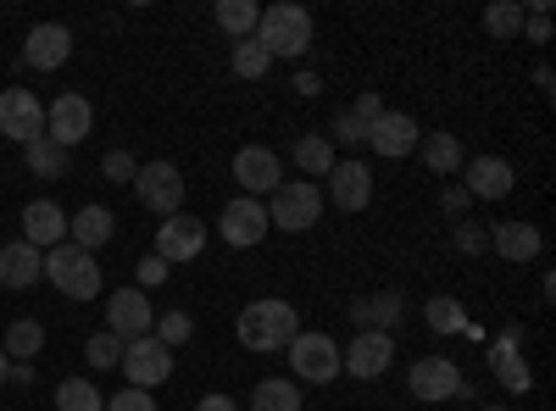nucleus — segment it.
Here are the masks:
<instances>
[{"label": "nucleus", "mask_w": 556, "mask_h": 411, "mask_svg": "<svg viewBox=\"0 0 556 411\" xmlns=\"http://www.w3.org/2000/svg\"><path fill=\"white\" fill-rule=\"evenodd\" d=\"M235 334H240V345H245V350L267 356V350H285V345L301 334V317H295V306H290V300H251V306L240 311Z\"/></svg>", "instance_id": "nucleus-1"}, {"label": "nucleus", "mask_w": 556, "mask_h": 411, "mask_svg": "<svg viewBox=\"0 0 556 411\" xmlns=\"http://www.w3.org/2000/svg\"><path fill=\"white\" fill-rule=\"evenodd\" d=\"M45 279H51L67 300H96L101 295V261L89 251H78L73 240H62V245L45 251Z\"/></svg>", "instance_id": "nucleus-2"}, {"label": "nucleus", "mask_w": 556, "mask_h": 411, "mask_svg": "<svg viewBox=\"0 0 556 411\" xmlns=\"http://www.w3.org/2000/svg\"><path fill=\"white\" fill-rule=\"evenodd\" d=\"M256 39L267 44V56L278 62V56H306L312 51V12L306 7H262V17H256Z\"/></svg>", "instance_id": "nucleus-3"}, {"label": "nucleus", "mask_w": 556, "mask_h": 411, "mask_svg": "<svg viewBox=\"0 0 556 411\" xmlns=\"http://www.w3.org/2000/svg\"><path fill=\"white\" fill-rule=\"evenodd\" d=\"M267 228H285V234H306V228L323 217V190L312 178H285L267 201Z\"/></svg>", "instance_id": "nucleus-4"}, {"label": "nucleus", "mask_w": 556, "mask_h": 411, "mask_svg": "<svg viewBox=\"0 0 556 411\" xmlns=\"http://www.w3.org/2000/svg\"><path fill=\"white\" fill-rule=\"evenodd\" d=\"M134 195H139V206H146V211L173 217V211H184V172L173 162H146V167L134 172Z\"/></svg>", "instance_id": "nucleus-5"}, {"label": "nucleus", "mask_w": 556, "mask_h": 411, "mask_svg": "<svg viewBox=\"0 0 556 411\" xmlns=\"http://www.w3.org/2000/svg\"><path fill=\"white\" fill-rule=\"evenodd\" d=\"M123 378H128V389H156V384H167L173 378V350L162 345V339H128L123 345Z\"/></svg>", "instance_id": "nucleus-6"}, {"label": "nucleus", "mask_w": 556, "mask_h": 411, "mask_svg": "<svg viewBox=\"0 0 556 411\" xmlns=\"http://www.w3.org/2000/svg\"><path fill=\"white\" fill-rule=\"evenodd\" d=\"M285 350H290V368L301 384H334L340 378V345L329 334H295Z\"/></svg>", "instance_id": "nucleus-7"}, {"label": "nucleus", "mask_w": 556, "mask_h": 411, "mask_svg": "<svg viewBox=\"0 0 556 411\" xmlns=\"http://www.w3.org/2000/svg\"><path fill=\"white\" fill-rule=\"evenodd\" d=\"M89 128H96V112H89V101L78 95V89H67V95H56L51 106H45V140H56L62 151L84 145Z\"/></svg>", "instance_id": "nucleus-8"}, {"label": "nucleus", "mask_w": 556, "mask_h": 411, "mask_svg": "<svg viewBox=\"0 0 556 411\" xmlns=\"http://www.w3.org/2000/svg\"><path fill=\"white\" fill-rule=\"evenodd\" d=\"M0 133L17 145H34L45 133V101L34 89H0Z\"/></svg>", "instance_id": "nucleus-9"}, {"label": "nucleus", "mask_w": 556, "mask_h": 411, "mask_svg": "<svg viewBox=\"0 0 556 411\" xmlns=\"http://www.w3.org/2000/svg\"><path fill=\"white\" fill-rule=\"evenodd\" d=\"M206 251V222L190 217V211H173L156 222V256L173 267V261H195Z\"/></svg>", "instance_id": "nucleus-10"}, {"label": "nucleus", "mask_w": 556, "mask_h": 411, "mask_svg": "<svg viewBox=\"0 0 556 411\" xmlns=\"http://www.w3.org/2000/svg\"><path fill=\"white\" fill-rule=\"evenodd\" d=\"M151 329H156V311H151L146 290H112L106 295V334H117L128 345V339H146Z\"/></svg>", "instance_id": "nucleus-11"}, {"label": "nucleus", "mask_w": 556, "mask_h": 411, "mask_svg": "<svg viewBox=\"0 0 556 411\" xmlns=\"http://www.w3.org/2000/svg\"><path fill=\"white\" fill-rule=\"evenodd\" d=\"M390 356H395V339H390L384 329H362V334L340 350V373H351V378H379V373H390Z\"/></svg>", "instance_id": "nucleus-12"}, {"label": "nucleus", "mask_w": 556, "mask_h": 411, "mask_svg": "<svg viewBox=\"0 0 556 411\" xmlns=\"http://www.w3.org/2000/svg\"><path fill=\"white\" fill-rule=\"evenodd\" d=\"M235 184L251 201H262V195H273L278 184H285V162H278L267 145H245V151H235Z\"/></svg>", "instance_id": "nucleus-13"}, {"label": "nucleus", "mask_w": 556, "mask_h": 411, "mask_svg": "<svg viewBox=\"0 0 556 411\" xmlns=\"http://www.w3.org/2000/svg\"><path fill=\"white\" fill-rule=\"evenodd\" d=\"M456 384H462V373H456V361H451V356H417V361H412V373H406L412 400H429V406L451 400Z\"/></svg>", "instance_id": "nucleus-14"}, {"label": "nucleus", "mask_w": 556, "mask_h": 411, "mask_svg": "<svg viewBox=\"0 0 556 411\" xmlns=\"http://www.w3.org/2000/svg\"><path fill=\"white\" fill-rule=\"evenodd\" d=\"M462 190H468V201H506L518 184V172L506 156H473V162H462Z\"/></svg>", "instance_id": "nucleus-15"}, {"label": "nucleus", "mask_w": 556, "mask_h": 411, "mask_svg": "<svg viewBox=\"0 0 556 411\" xmlns=\"http://www.w3.org/2000/svg\"><path fill=\"white\" fill-rule=\"evenodd\" d=\"M217 228H223V240L235 245V251H251V245L267 240V206L251 201V195H240V201H228V206H223Z\"/></svg>", "instance_id": "nucleus-16"}, {"label": "nucleus", "mask_w": 556, "mask_h": 411, "mask_svg": "<svg viewBox=\"0 0 556 411\" xmlns=\"http://www.w3.org/2000/svg\"><path fill=\"white\" fill-rule=\"evenodd\" d=\"M417 140H424V128H417V117H406V112H384L374 128H367V145H374L384 162L412 156V151H417Z\"/></svg>", "instance_id": "nucleus-17"}, {"label": "nucleus", "mask_w": 556, "mask_h": 411, "mask_svg": "<svg viewBox=\"0 0 556 411\" xmlns=\"http://www.w3.org/2000/svg\"><path fill=\"white\" fill-rule=\"evenodd\" d=\"M67 56H73V34H67L62 23H39V28H28V39H23V62H28L34 73H56Z\"/></svg>", "instance_id": "nucleus-18"}, {"label": "nucleus", "mask_w": 556, "mask_h": 411, "mask_svg": "<svg viewBox=\"0 0 556 411\" xmlns=\"http://www.w3.org/2000/svg\"><path fill=\"white\" fill-rule=\"evenodd\" d=\"M329 201L340 211H362L367 201H374V172H367V162H334L329 167Z\"/></svg>", "instance_id": "nucleus-19"}, {"label": "nucleus", "mask_w": 556, "mask_h": 411, "mask_svg": "<svg viewBox=\"0 0 556 411\" xmlns=\"http://www.w3.org/2000/svg\"><path fill=\"white\" fill-rule=\"evenodd\" d=\"M45 279V251H34L28 240L0 245V284L7 290H34Z\"/></svg>", "instance_id": "nucleus-20"}, {"label": "nucleus", "mask_w": 556, "mask_h": 411, "mask_svg": "<svg viewBox=\"0 0 556 411\" xmlns=\"http://www.w3.org/2000/svg\"><path fill=\"white\" fill-rule=\"evenodd\" d=\"M23 240H28L34 251L62 245V240H67V211H62L56 201H28V211H23Z\"/></svg>", "instance_id": "nucleus-21"}, {"label": "nucleus", "mask_w": 556, "mask_h": 411, "mask_svg": "<svg viewBox=\"0 0 556 411\" xmlns=\"http://www.w3.org/2000/svg\"><path fill=\"white\" fill-rule=\"evenodd\" d=\"M490 245L513 261V267H523V261H534L540 256V228L534 222H523V217H513V222H495V234H490Z\"/></svg>", "instance_id": "nucleus-22"}, {"label": "nucleus", "mask_w": 556, "mask_h": 411, "mask_svg": "<svg viewBox=\"0 0 556 411\" xmlns=\"http://www.w3.org/2000/svg\"><path fill=\"white\" fill-rule=\"evenodd\" d=\"M401 317H406V300H401L395 290L351 300V323H356V329H384V334H395V329H401Z\"/></svg>", "instance_id": "nucleus-23"}, {"label": "nucleus", "mask_w": 556, "mask_h": 411, "mask_svg": "<svg viewBox=\"0 0 556 411\" xmlns=\"http://www.w3.org/2000/svg\"><path fill=\"white\" fill-rule=\"evenodd\" d=\"M112 234H117V217L106 206H78V217H67V240L78 251H89V256H96Z\"/></svg>", "instance_id": "nucleus-24"}, {"label": "nucleus", "mask_w": 556, "mask_h": 411, "mask_svg": "<svg viewBox=\"0 0 556 411\" xmlns=\"http://www.w3.org/2000/svg\"><path fill=\"white\" fill-rule=\"evenodd\" d=\"M490 368H495V378H501V389H506V395H529L534 373H529V361L518 356V345H501V339H495Z\"/></svg>", "instance_id": "nucleus-25"}, {"label": "nucleus", "mask_w": 556, "mask_h": 411, "mask_svg": "<svg viewBox=\"0 0 556 411\" xmlns=\"http://www.w3.org/2000/svg\"><path fill=\"white\" fill-rule=\"evenodd\" d=\"M23 162H28V172H34V178H67L73 151H62L56 140H45V133H39L34 145H23Z\"/></svg>", "instance_id": "nucleus-26"}, {"label": "nucleus", "mask_w": 556, "mask_h": 411, "mask_svg": "<svg viewBox=\"0 0 556 411\" xmlns=\"http://www.w3.org/2000/svg\"><path fill=\"white\" fill-rule=\"evenodd\" d=\"M417 151H424V162H429V172H462V162H468V156H462V140H456V133H424V140H417Z\"/></svg>", "instance_id": "nucleus-27"}, {"label": "nucleus", "mask_w": 556, "mask_h": 411, "mask_svg": "<svg viewBox=\"0 0 556 411\" xmlns=\"http://www.w3.org/2000/svg\"><path fill=\"white\" fill-rule=\"evenodd\" d=\"M228 67H235V78L245 84H262L273 73V56H267V44L251 34V39H235V56H228Z\"/></svg>", "instance_id": "nucleus-28"}, {"label": "nucleus", "mask_w": 556, "mask_h": 411, "mask_svg": "<svg viewBox=\"0 0 556 411\" xmlns=\"http://www.w3.org/2000/svg\"><path fill=\"white\" fill-rule=\"evenodd\" d=\"M251 411H301V384L295 378H262L251 389Z\"/></svg>", "instance_id": "nucleus-29"}, {"label": "nucleus", "mask_w": 556, "mask_h": 411, "mask_svg": "<svg viewBox=\"0 0 556 411\" xmlns=\"http://www.w3.org/2000/svg\"><path fill=\"white\" fill-rule=\"evenodd\" d=\"M334 162H340V156H334V140H329V133H306V140H295V167H301V172L329 178Z\"/></svg>", "instance_id": "nucleus-30"}, {"label": "nucleus", "mask_w": 556, "mask_h": 411, "mask_svg": "<svg viewBox=\"0 0 556 411\" xmlns=\"http://www.w3.org/2000/svg\"><path fill=\"white\" fill-rule=\"evenodd\" d=\"M212 17H217V28H223L228 39H251L262 12H256V0H217V12H212Z\"/></svg>", "instance_id": "nucleus-31"}, {"label": "nucleus", "mask_w": 556, "mask_h": 411, "mask_svg": "<svg viewBox=\"0 0 556 411\" xmlns=\"http://www.w3.org/2000/svg\"><path fill=\"white\" fill-rule=\"evenodd\" d=\"M0 350H7V361H34L45 350V329L34 323V317H17V323L7 329V345H0Z\"/></svg>", "instance_id": "nucleus-32"}, {"label": "nucleus", "mask_w": 556, "mask_h": 411, "mask_svg": "<svg viewBox=\"0 0 556 411\" xmlns=\"http://www.w3.org/2000/svg\"><path fill=\"white\" fill-rule=\"evenodd\" d=\"M56 411H106V395L89 378H62L56 384Z\"/></svg>", "instance_id": "nucleus-33"}, {"label": "nucleus", "mask_w": 556, "mask_h": 411, "mask_svg": "<svg viewBox=\"0 0 556 411\" xmlns=\"http://www.w3.org/2000/svg\"><path fill=\"white\" fill-rule=\"evenodd\" d=\"M424 311H429V329L434 334H468V311H462L456 295H434Z\"/></svg>", "instance_id": "nucleus-34"}, {"label": "nucleus", "mask_w": 556, "mask_h": 411, "mask_svg": "<svg viewBox=\"0 0 556 411\" xmlns=\"http://www.w3.org/2000/svg\"><path fill=\"white\" fill-rule=\"evenodd\" d=\"M523 17H529L523 0H495V7L484 12V28H490L495 39H513V34H523Z\"/></svg>", "instance_id": "nucleus-35"}, {"label": "nucleus", "mask_w": 556, "mask_h": 411, "mask_svg": "<svg viewBox=\"0 0 556 411\" xmlns=\"http://www.w3.org/2000/svg\"><path fill=\"white\" fill-rule=\"evenodd\" d=\"M151 339H162L167 350L190 345V339H195V323H190V311H162V317H156V329H151Z\"/></svg>", "instance_id": "nucleus-36"}, {"label": "nucleus", "mask_w": 556, "mask_h": 411, "mask_svg": "<svg viewBox=\"0 0 556 411\" xmlns=\"http://www.w3.org/2000/svg\"><path fill=\"white\" fill-rule=\"evenodd\" d=\"M451 245H456L462 256H484V251H490V234H484L479 222L462 217V222H451Z\"/></svg>", "instance_id": "nucleus-37"}, {"label": "nucleus", "mask_w": 556, "mask_h": 411, "mask_svg": "<svg viewBox=\"0 0 556 411\" xmlns=\"http://www.w3.org/2000/svg\"><path fill=\"white\" fill-rule=\"evenodd\" d=\"M84 361H89V368H117V361H123V339L117 334H96L84 345Z\"/></svg>", "instance_id": "nucleus-38"}, {"label": "nucleus", "mask_w": 556, "mask_h": 411, "mask_svg": "<svg viewBox=\"0 0 556 411\" xmlns=\"http://www.w3.org/2000/svg\"><path fill=\"white\" fill-rule=\"evenodd\" d=\"M101 172L112 178V184H134V172H139V162H134L128 151H106V156H101Z\"/></svg>", "instance_id": "nucleus-39"}, {"label": "nucleus", "mask_w": 556, "mask_h": 411, "mask_svg": "<svg viewBox=\"0 0 556 411\" xmlns=\"http://www.w3.org/2000/svg\"><path fill=\"white\" fill-rule=\"evenodd\" d=\"M329 140H340V145L351 151V145H367V128H362V123H356L351 112H340V117L329 123Z\"/></svg>", "instance_id": "nucleus-40"}, {"label": "nucleus", "mask_w": 556, "mask_h": 411, "mask_svg": "<svg viewBox=\"0 0 556 411\" xmlns=\"http://www.w3.org/2000/svg\"><path fill=\"white\" fill-rule=\"evenodd\" d=\"M106 411H156V400H151V389H117L106 400Z\"/></svg>", "instance_id": "nucleus-41"}, {"label": "nucleus", "mask_w": 556, "mask_h": 411, "mask_svg": "<svg viewBox=\"0 0 556 411\" xmlns=\"http://www.w3.org/2000/svg\"><path fill=\"white\" fill-rule=\"evenodd\" d=\"M351 117H356L362 128H374V123L384 117V101L374 95V89H362V95H356V106H351Z\"/></svg>", "instance_id": "nucleus-42"}, {"label": "nucleus", "mask_w": 556, "mask_h": 411, "mask_svg": "<svg viewBox=\"0 0 556 411\" xmlns=\"http://www.w3.org/2000/svg\"><path fill=\"white\" fill-rule=\"evenodd\" d=\"M134 267H139V284H134V290H146V284H162V279H167V261H162L156 251H151V256H139Z\"/></svg>", "instance_id": "nucleus-43"}, {"label": "nucleus", "mask_w": 556, "mask_h": 411, "mask_svg": "<svg viewBox=\"0 0 556 411\" xmlns=\"http://www.w3.org/2000/svg\"><path fill=\"white\" fill-rule=\"evenodd\" d=\"M468 206H473V201H468V190H462V184H451V190L440 195V211H445L451 222H462V217H468Z\"/></svg>", "instance_id": "nucleus-44"}, {"label": "nucleus", "mask_w": 556, "mask_h": 411, "mask_svg": "<svg viewBox=\"0 0 556 411\" xmlns=\"http://www.w3.org/2000/svg\"><path fill=\"white\" fill-rule=\"evenodd\" d=\"M523 39H529V44H545V39H551V12H529V17H523Z\"/></svg>", "instance_id": "nucleus-45"}, {"label": "nucleus", "mask_w": 556, "mask_h": 411, "mask_svg": "<svg viewBox=\"0 0 556 411\" xmlns=\"http://www.w3.org/2000/svg\"><path fill=\"white\" fill-rule=\"evenodd\" d=\"M195 411H240V400H228V395H217V389H212V395H201V400H195Z\"/></svg>", "instance_id": "nucleus-46"}, {"label": "nucleus", "mask_w": 556, "mask_h": 411, "mask_svg": "<svg viewBox=\"0 0 556 411\" xmlns=\"http://www.w3.org/2000/svg\"><path fill=\"white\" fill-rule=\"evenodd\" d=\"M295 89H301V95H317V89H323V78H317L312 67H301V73H295Z\"/></svg>", "instance_id": "nucleus-47"}, {"label": "nucleus", "mask_w": 556, "mask_h": 411, "mask_svg": "<svg viewBox=\"0 0 556 411\" xmlns=\"http://www.w3.org/2000/svg\"><path fill=\"white\" fill-rule=\"evenodd\" d=\"M7 384H34V361H12V373H7Z\"/></svg>", "instance_id": "nucleus-48"}, {"label": "nucleus", "mask_w": 556, "mask_h": 411, "mask_svg": "<svg viewBox=\"0 0 556 411\" xmlns=\"http://www.w3.org/2000/svg\"><path fill=\"white\" fill-rule=\"evenodd\" d=\"M7 373H12V361H7V350H0V384H7Z\"/></svg>", "instance_id": "nucleus-49"}, {"label": "nucleus", "mask_w": 556, "mask_h": 411, "mask_svg": "<svg viewBox=\"0 0 556 411\" xmlns=\"http://www.w3.org/2000/svg\"><path fill=\"white\" fill-rule=\"evenodd\" d=\"M479 411H506V406H479Z\"/></svg>", "instance_id": "nucleus-50"}]
</instances>
